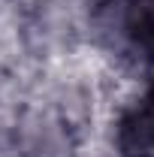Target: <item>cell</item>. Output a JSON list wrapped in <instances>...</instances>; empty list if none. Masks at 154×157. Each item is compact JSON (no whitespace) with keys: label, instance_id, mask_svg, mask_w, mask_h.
I'll use <instances>...</instances> for the list:
<instances>
[{"label":"cell","instance_id":"6da1fadb","mask_svg":"<svg viewBox=\"0 0 154 157\" xmlns=\"http://www.w3.org/2000/svg\"><path fill=\"white\" fill-rule=\"evenodd\" d=\"M94 18L109 42L154 60V0H100Z\"/></svg>","mask_w":154,"mask_h":157},{"label":"cell","instance_id":"7a4b0ae2","mask_svg":"<svg viewBox=\"0 0 154 157\" xmlns=\"http://www.w3.org/2000/svg\"><path fill=\"white\" fill-rule=\"evenodd\" d=\"M115 142L124 157H154V103L148 97L121 115Z\"/></svg>","mask_w":154,"mask_h":157},{"label":"cell","instance_id":"3957f363","mask_svg":"<svg viewBox=\"0 0 154 157\" xmlns=\"http://www.w3.org/2000/svg\"><path fill=\"white\" fill-rule=\"evenodd\" d=\"M151 63H154V60H151ZM148 100H151V103H154V85H151V94H148Z\"/></svg>","mask_w":154,"mask_h":157}]
</instances>
